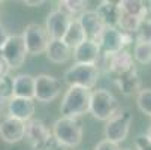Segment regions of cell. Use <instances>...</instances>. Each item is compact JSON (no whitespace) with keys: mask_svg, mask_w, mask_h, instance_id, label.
Listing matches in <instances>:
<instances>
[{"mask_svg":"<svg viewBox=\"0 0 151 150\" xmlns=\"http://www.w3.org/2000/svg\"><path fill=\"white\" fill-rule=\"evenodd\" d=\"M90 102H91V90L82 87H69L61 99L60 114L61 117L78 119L90 113Z\"/></svg>","mask_w":151,"mask_h":150,"instance_id":"6da1fadb","label":"cell"},{"mask_svg":"<svg viewBox=\"0 0 151 150\" xmlns=\"http://www.w3.org/2000/svg\"><path fill=\"white\" fill-rule=\"evenodd\" d=\"M121 107L117 102V98L108 89H96L91 92V102H90V114L100 120L108 122L111 120Z\"/></svg>","mask_w":151,"mask_h":150,"instance_id":"7a4b0ae2","label":"cell"},{"mask_svg":"<svg viewBox=\"0 0 151 150\" xmlns=\"http://www.w3.org/2000/svg\"><path fill=\"white\" fill-rule=\"evenodd\" d=\"M82 125L78 119L60 117L52 125V137L63 147H76L82 141Z\"/></svg>","mask_w":151,"mask_h":150,"instance_id":"3957f363","label":"cell"},{"mask_svg":"<svg viewBox=\"0 0 151 150\" xmlns=\"http://www.w3.org/2000/svg\"><path fill=\"white\" fill-rule=\"evenodd\" d=\"M99 77L100 72L96 65H81V63H75L63 75L64 83L69 87H82L88 90H91L97 84Z\"/></svg>","mask_w":151,"mask_h":150,"instance_id":"277c9868","label":"cell"},{"mask_svg":"<svg viewBox=\"0 0 151 150\" xmlns=\"http://www.w3.org/2000/svg\"><path fill=\"white\" fill-rule=\"evenodd\" d=\"M132 122H133V116H132L130 110L121 107V108L118 110V113L111 120L106 122L105 129H103L105 140L111 141V143H115V144H120L121 141H124L127 138L129 131H130V126H132Z\"/></svg>","mask_w":151,"mask_h":150,"instance_id":"5b68a950","label":"cell"},{"mask_svg":"<svg viewBox=\"0 0 151 150\" xmlns=\"http://www.w3.org/2000/svg\"><path fill=\"white\" fill-rule=\"evenodd\" d=\"M23 39H24L27 53L32 56L44 54L48 48V44L51 42V38H50L47 29L36 23L26 26V29L23 32Z\"/></svg>","mask_w":151,"mask_h":150,"instance_id":"8992f818","label":"cell"},{"mask_svg":"<svg viewBox=\"0 0 151 150\" xmlns=\"http://www.w3.org/2000/svg\"><path fill=\"white\" fill-rule=\"evenodd\" d=\"M61 92V81L52 75L40 74L35 77V99L42 104L52 102Z\"/></svg>","mask_w":151,"mask_h":150,"instance_id":"52a82bcc","label":"cell"},{"mask_svg":"<svg viewBox=\"0 0 151 150\" xmlns=\"http://www.w3.org/2000/svg\"><path fill=\"white\" fill-rule=\"evenodd\" d=\"M27 54L29 53H27V48L24 44L23 35H11L6 45L0 51V56L6 60L11 69H18L23 66Z\"/></svg>","mask_w":151,"mask_h":150,"instance_id":"ba28073f","label":"cell"},{"mask_svg":"<svg viewBox=\"0 0 151 150\" xmlns=\"http://www.w3.org/2000/svg\"><path fill=\"white\" fill-rule=\"evenodd\" d=\"M0 138L9 144L23 141L26 138V123L8 114L0 117Z\"/></svg>","mask_w":151,"mask_h":150,"instance_id":"9c48e42d","label":"cell"},{"mask_svg":"<svg viewBox=\"0 0 151 150\" xmlns=\"http://www.w3.org/2000/svg\"><path fill=\"white\" fill-rule=\"evenodd\" d=\"M72 20L66 12H63L60 8L57 9H52L48 17H47V21H45V29L50 35L51 39H63V36L66 35Z\"/></svg>","mask_w":151,"mask_h":150,"instance_id":"30bf717a","label":"cell"},{"mask_svg":"<svg viewBox=\"0 0 151 150\" xmlns=\"http://www.w3.org/2000/svg\"><path fill=\"white\" fill-rule=\"evenodd\" d=\"M96 42H97L100 51L106 54H115L126 48L123 32L118 27H105Z\"/></svg>","mask_w":151,"mask_h":150,"instance_id":"8fae6325","label":"cell"},{"mask_svg":"<svg viewBox=\"0 0 151 150\" xmlns=\"http://www.w3.org/2000/svg\"><path fill=\"white\" fill-rule=\"evenodd\" d=\"M52 137V131L40 119H32L26 123V138L30 146L37 150Z\"/></svg>","mask_w":151,"mask_h":150,"instance_id":"7c38bea8","label":"cell"},{"mask_svg":"<svg viewBox=\"0 0 151 150\" xmlns=\"http://www.w3.org/2000/svg\"><path fill=\"white\" fill-rule=\"evenodd\" d=\"M35 99H24V98H12L8 104V116L18 119L21 122H30L35 114Z\"/></svg>","mask_w":151,"mask_h":150,"instance_id":"4fadbf2b","label":"cell"},{"mask_svg":"<svg viewBox=\"0 0 151 150\" xmlns=\"http://www.w3.org/2000/svg\"><path fill=\"white\" fill-rule=\"evenodd\" d=\"M100 48L97 42L87 39L79 47H76L72 51V57L75 63H81V65H96L99 57H100Z\"/></svg>","mask_w":151,"mask_h":150,"instance_id":"5bb4252c","label":"cell"},{"mask_svg":"<svg viewBox=\"0 0 151 150\" xmlns=\"http://www.w3.org/2000/svg\"><path fill=\"white\" fill-rule=\"evenodd\" d=\"M76 20L79 21V24L82 26L85 35H87V39L94 41V42L99 39L100 33L105 29V26H103V23L100 21V18H99V15H97L96 11H85Z\"/></svg>","mask_w":151,"mask_h":150,"instance_id":"9a60e30c","label":"cell"},{"mask_svg":"<svg viewBox=\"0 0 151 150\" xmlns=\"http://www.w3.org/2000/svg\"><path fill=\"white\" fill-rule=\"evenodd\" d=\"M133 69H136L133 53H130L127 48H124V50L112 54V57H111V74L118 77V75L130 72Z\"/></svg>","mask_w":151,"mask_h":150,"instance_id":"2e32d148","label":"cell"},{"mask_svg":"<svg viewBox=\"0 0 151 150\" xmlns=\"http://www.w3.org/2000/svg\"><path fill=\"white\" fill-rule=\"evenodd\" d=\"M96 12L105 27H118V21H120V15H121L118 3L103 0V2L99 3Z\"/></svg>","mask_w":151,"mask_h":150,"instance_id":"e0dca14e","label":"cell"},{"mask_svg":"<svg viewBox=\"0 0 151 150\" xmlns=\"http://www.w3.org/2000/svg\"><path fill=\"white\" fill-rule=\"evenodd\" d=\"M115 84L118 86L120 92L124 96H132V95H138L141 92V78L136 72V69L118 75L115 77Z\"/></svg>","mask_w":151,"mask_h":150,"instance_id":"ac0fdd59","label":"cell"},{"mask_svg":"<svg viewBox=\"0 0 151 150\" xmlns=\"http://www.w3.org/2000/svg\"><path fill=\"white\" fill-rule=\"evenodd\" d=\"M14 98L35 99V77L30 74H19L14 77Z\"/></svg>","mask_w":151,"mask_h":150,"instance_id":"d6986e66","label":"cell"},{"mask_svg":"<svg viewBox=\"0 0 151 150\" xmlns=\"http://www.w3.org/2000/svg\"><path fill=\"white\" fill-rule=\"evenodd\" d=\"M45 54H47V59L50 62L61 65V63H66L72 57V50L61 39H51Z\"/></svg>","mask_w":151,"mask_h":150,"instance_id":"ffe728a7","label":"cell"},{"mask_svg":"<svg viewBox=\"0 0 151 150\" xmlns=\"http://www.w3.org/2000/svg\"><path fill=\"white\" fill-rule=\"evenodd\" d=\"M64 44H66L72 51L76 48V47H79L82 42H85L87 41V35H85V32H84V29H82V26L79 24V21L75 18V20H72V23H70V26H69V29H68V32H66V35L63 36V39H61Z\"/></svg>","mask_w":151,"mask_h":150,"instance_id":"44dd1931","label":"cell"},{"mask_svg":"<svg viewBox=\"0 0 151 150\" xmlns=\"http://www.w3.org/2000/svg\"><path fill=\"white\" fill-rule=\"evenodd\" d=\"M118 6L121 12L132 15L138 20L148 18V5L141 0H121V2H118Z\"/></svg>","mask_w":151,"mask_h":150,"instance_id":"7402d4cb","label":"cell"},{"mask_svg":"<svg viewBox=\"0 0 151 150\" xmlns=\"http://www.w3.org/2000/svg\"><path fill=\"white\" fill-rule=\"evenodd\" d=\"M85 6H87V2H82V0H63V2L58 3V8L63 12H66L70 18H73V17L78 18L81 14H84Z\"/></svg>","mask_w":151,"mask_h":150,"instance_id":"603a6c76","label":"cell"},{"mask_svg":"<svg viewBox=\"0 0 151 150\" xmlns=\"http://www.w3.org/2000/svg\"><path fill=\"white\" fill-rule=\"evenodd\" d=\"M141 21L142 20H138L132 15H127V14L121 12L120 21H118V29L123 33H127V35H136V30L141 24Z\"/></svg>","mask_w":151,"mask_h":150,"instance_id":"cb8c5ba5","label":"cell"},{"mask_svg":"<svg viewBox=\"0 0 151 150\" xmlns=\"http://www.w3.org/2000/svg\"><path fill=\"white\" fill-rule=\"evenodd\" d=\"M133 59L139 65H148V63H151V44L136 42L133 47Z\"/></svg>","mask_w":151,"mask_h":150,"instance_id":"d4e9b609","label":"cell"},{"mask_svg":"<svg viewBox=\"0 0 151 150\" xmlns=\"http://www.w3.org/2000/svg\"><path fill=\"white\" fill-rule=\"evenodd\" d=\"M136 105L142 114L151 117V89H141L136 95Z\"/></svg>","mask_w":151,"mask_h":150,"instance_id":"484cf974","label":"cell"},{"mask_svg":"<svg viewBox=\"0 0 151 150\" xmlns=\"http://www.w3.org/2000/svg\"><path fill=\"white\" fill-rule=\"evenodd\" d=\"M135 39H136V42L151 44V18H145L141 21V24L136 30V35H135Z\"/></svg>","mask_w":151,"mask_h":150,"instance_id":"4316f807","label":"cell"},{"mask_svg":"<svg viewBox=\"0 0 151 150\" xmlns=\"http://www.w3.org/2000/svg\"><path fill=\"white\" fill-rule=\"evenodd\" d=\"M0 93L8 101H11L14 98V78L12 77L6 75L0 80Z\"/></svg>","mask_w":151,"mask_h":150,"instance_id":"83f0119b","label":"cell"},{"mask_svg":"<svg viewBox=\"0 0 151 150\" xmlns=\"http://www.w3.org/2000/svg\"><path fill=\"white\" fill-rule=\"evenodd\" d=\"M135 149L136 150H151V141L147 137V134L138 135L135 140Z\"/></svg>","mask_w":151,"mask_h":150,"instance_id":"f1b7e54d","label":"cell"},{"mask_svg":"<svg viewBox=\"0 0 151 150\" xmlns=\"http://www.w3.org/2000/svg\"><path fill=\"white\" fill-rule=\"evenodd\" d=\"M94 150H121V149L115 143H111V141H108V140H102V141H99L96 144Z\"/></svg>","mask_w":151,"mask_h":150,"instance_id":"f546056e","label":"cell"},{"mask_svg":"<svg viewBox=\"0 0 151 150\" xmlns=\"http://www.w3.org/2000/svg\"><path fill=\"white\" fill-rule=\"evenodd\" d=\"M61 147H63V146H61L54 137H51L44 146H42L40 149H37V150H61Z\"/></svg>","mask_w":151,"mask_h":150,"instance_id":"4dcf8cb0","label":"cell"},{"mask_svg":"<svg viewBox=\"0 0 151 150\" xmlns=\"http://www.w3.org/2000/svg\"><path fill=\"white\" fill-rule=\"evenodd\" d=\"M9 38H11V33L8 32V29L0 23V51L3 50V47L6 45V42L9 41Z\"/></svg>","mask_w":151,"mask_h":150,"instance_id":"1f68e13d","label":"cell"},{"mask_svg":"<svg viewBox=\"0 0 151 150\" xmlns=\"http://www.w3.org/2000/svg\"><path fill=\"white\" fill-rule=\"evenodd\" d=\"M9 71H11L9 65L6 63V60L0 56V80H2L3 77H6V75H9Z\"/></svg>","mask_w":151,"mask_h":150,"instance_id":"d6a6232c","label":"cell"},{"mask_svg":"<svg viewBox=\"0 0 151 150\" xmlns=\"http://www.w3.org/2000/svg\"><path fill=\"white\" fill-rule=\"evenodd\" d=\"M24 5L32 6V8H37V6L45 5V0H24Z\"/></svg>","mask_w":151,"mask_h":150,"instance_id":"836d02e7","label":"cell"},{"mask_svg":"<svg viewBox=\"0 0 151 150\" xmlns=\"http://www.w3.org/2000/svg\"><path fill=\"white\" fill-rule=\"evenodd\" d=\"M8 104H9V101L5 99V98L2 96V93H0V113H2L5 108H8Z\"/></svg>","mask_w":151,"mask_h":150,"instance_id":"e575fe53","label":"cell"},{"mask_svg":"<svg viewBox=\"0 0 151 150\" xmlns=\"http://www.w3.org/2000/svg\"><path fill=\"white\" fill-rule=\"evenodd\" d=\"M147 137H148L150 141H151V126H150V129H148V132H147Z\"/></svg>","mask_w":151,"mask_h":150,"instance_id":"d590c367","label":"cell"},{"mask_svg":"<svg viewBox=\"0 0 151 150\" xmlns=\"http://www.w3.org/2000/svg\"><path fill=\"white\" fill-rule=\"evenodd\" d=\"M147 5H148V12L151 14V0H150V2H147Z\"/></svg>","mask_w":151,"mask_h":150,"instance_id":"8d00e7d4","label":"cell"},{"mask_svg":"<svg viewBox=\"0 0 151 150\" xmlns=\"http://www.w3.org/2000/svg\"><path fill=\"white\" fill-rule=\"evenodd\" d=\"M123 150H132V149H123Z\"/></svg>","mask_w":151,"mask_h":150,"instance_id":"74e56055","label":"cell"}]
</instances>
